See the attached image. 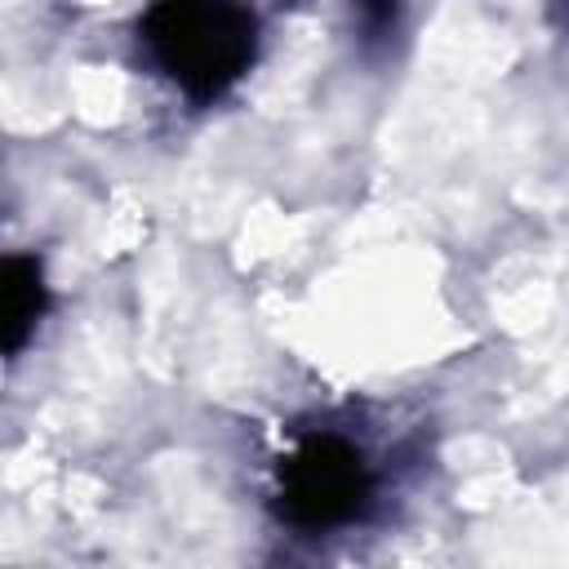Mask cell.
<instances>
[{
  "instance_id": "cell-3",
  "label": "cell",
  "mask_w": 569,
  "mask_h": 569,
  "mask_svg": "<svg viewBox=\"0 0 569 569\" xmlns=\"http://www.w3.org/2000/svg\"><path fill=\"white\" fill-rule=\"evenodd\" d=\"M40 311H44V280L36 258H9L4 262V347L9 351L27 342Z\"/></svg>"
},
{
  "instance_id": "cell-1",
  "label": "cell",
  "mask_w": 569,
  "mask_h": 569,
  "mask_svg": "<svg viewBox=\"0 0 569 569\" xmlns=\"http://www.w3.org/2000/svg\"><path fill=\"white\" fill-rule=\"evenodd\" d=\"M142 40L191 98H218L253 62V18L236 0H160L142 22Z\"/></svg>"
},
{
  "instance_id": "cell-4",
  "label": "cell",
  "mask_w": 569,
  "mask_h": 569,
  "mask_svg": "<svg viewBox=\"0 0 569 569\" xmlns=\"http://www.w3.org/2000/svg\"><path fill=\"white\" fill-rule=\"evenodd\" d=\"M396 27V0H360V31L365 40H382Z\"/></svg>"
},
{
  "instance_id": "cell-2",
  "label": "cell",
  "mask_w": 569,
  "mask_h": 569,
  "mask_svg": "<svg viewBox=\"0 0 569 569\" xmlns=\"http://www.w3.org/2000/svg\"><path fill=\"white\" fill-rule=\"evenodd\" d=\"M280 516L298 529H333L360 516L369 498V467L360 449L338 436L302 440L280 467Z\"/></svg>"
}]
</instances>
